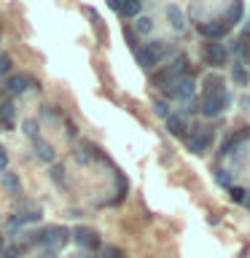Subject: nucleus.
Returning <instances> with one entry per match:
<instances>
[{"instance_id": "nucleus-23", "label": "nucleus", "mask_w": 250, "mask_h": 258, "mask_svg": "<svg viewBox=\"0 0 250 258\" xmlns=\"http://www.w3.org/2000/svg\"><path fill=\"white\" fill-rule=\"evenodd\" d=\"M24 132H27L32 140H38V124L35 121H24Z\"/></svg>"}, {"instance_id": "nucleus-16", "label": "nucleus", "mask_w": 250, "mask_h": 258, "mask_svg": "<svg viewBox=\"0 0 250 258\" xmlns=\"http://www.w3.org/2000/svg\"><path fill=\"white\" fill-rule=\"evenodd\" d=\"M0 124H6L8 129L14 126V105H11V102H3V105H0Z\"/></svg>"}, {"instance_id": "nucleus-8", "label": "nucleus", "mask_w": 250, "mask_h": 258, "mask_svg": "<svg viewBox=\"0 0 250 258\" xmlns=\"http://www.w3.org/2000/svg\"><path fill=\"white\" fill-rule=\"evenodd\" d=\"M73 239H76V245L86 247V250L100 247V234H97L94 229H86V226H78V229H73Z\"/></svg>"}, {"instance_id": "nucleus-3", "label": "nucleus", "mask_w": 250, "mask_h": 258, "mask_svg": "<svg viewBox=\"0 0 250 258\" xmlns=\"http://www.w3.org/2000/svg\"><path fill=\"white\" fill-rule=\"evenodd\" d=\"M68 229L65 226H51V229H46L43 234H32V242H43V245H48L56 253V247H62L65 242H68Z\"/></svg>"}, {"instance_id": "nucleus-7", "label": "nucleus", "mask_w": 250, "mask_h": 258, "mask_svg": "<svg viewBox=\"0 0 250 258\" xmlns=\"http://www.w3.org/2000/svg\"><path fill=\"white\" fill-rule=\"evenodd\" d=\"M210 143H213V129L210 126H197V132L189 137V148L194 153H205Z\"/></svg>"}, {"instance_id": "nucleus-5", "label": "nucleus", "mask_w": 250, "mask_h": 258, "mask_svg": "<svg viewBox=\"0 0 250 258\" xmlns=\"http://www.w3.org/2000/svg\"><path fill=\"white\" fill-rule=\"evenodd\" d=\"M202 56H205V62L213 64V68L226 64V48L218 43V40H207V43L202 46Z\"/></svg>"}, {"instance_id": "nucleus-14", "label": "nucleus", "mask_w": 250, "mask_h": 258, "mask_svg": "<svg viewBox=\"0 0 250 258\" xmlns=\"http://www.w3.org/2000/svg\"><path fill=\"white\" fill-rule=\"evenodd\" d=\"M167 16H169V24H172L175 30H183L185 27V16H183V11L177 6H169L167 8Z\"/></svg>"}, {"instance_id": "nucleus-12", "label": "nucleus", "mask_w": 250, "mask_h": 258, "mask_svg": "<svg viewBox=\"0 0 250 258\" xmlns=\"http://www.w3.org/2000/svg\"><path fill=\"white\" fill-rule=\"evenodd\" d=\"M226 89H223V78L221 76H207L205 78V97H218Z\"/></svg>"}, {"instance_id": "nucleus-22", "label": "nucleus", "mask_w": 250, "mask_h": 258, "mask_svg": "<svg viewBox=\"0 0 250 258\" xmlns=\"http://www.w3.org/2000/svg\"><path fill=\"white\" fill-rule=\"evenodd\" d=\"M8 70H11V56L0 54V76H8Z\"/></svg>"}, {"instance_id": "nucleus-20", "label": "nucleus", "mask_w": 250, "mask_h": 258, "mask_svg": "<svg viewBox=\"0 0 250 258\" xmlns=\"http://www.w3.org/2000/svg\"><path fill=\"white\" fill-rule=\"evenodd\" d=\"M151 30H153V19H148V16H140V19H137V32L148 35Z\"/></svg>"}, {"instance_id": "nucleus-17", "label": "nucleus", "mask_w": 250, "mask_h": 258, "mask_svg": "<svg viewBox=\"0 0 250 258\" xmlns=\"http://www.w3.org/2000/svg\"><path fill=\"white\" fill-rule=\"evenodd\" d=\"M35 148H38V156H40V159H46V161L54 159V148H51V145H46L43 140H40V137L35 140Z\"/></svg>"}, {"instance_id": "nucleus-25", "label": "nucleus", "mask_w": 250, "mask_h": 258, "mask_svg": "<svg viewBox=\"0 0 250 258\" xmlns=\"http://www.w3.org/2000/svg\"><path fill=\"white\" fill-rule=\"evenodd\" d=\"M6 185H11V191H14V194H19V180H16L11 172L6 175Z\"/></svg>"}, {"instance_id": "nucleus-29", "label": "nucleus", "mask_w": 250, "mask_h": 258, "mask_svg": "<svg viewBox=\"0 0 250 258\" xmlns=\"http://www.w3.org/2000/svg\"><path fill=\"white\" fill-rule=\"evenodd\" d=\"M0 250H3V237H0Z\"/></svg>"}, {"instance_id": "nucleus-27", "label": "nucleus", "mask_w": 250, "mask_h": 258, "mask_svg": "<svg viewBox=\"0 0 250 258\" xmlns=\"http://www.w3.org/2000/svg\"><path fill=\"white\" fill-rule=\"evenodd\" d=\"M156 113H159L161 118H167V116H169V110H167V105H164V102H156Z\"/></svg>"}, {"instance_id": "nucleus-2", "label": "nucleus", "mask_w": 250, "mask_h": 258, "mask_svg": "<svg viewBox=\"0 0 250 258\" xmlns=\"http://www.w3.org/2000/svg\"><path fill=\"white\" fill-rule=\"evenodd\" d=\"M185 70H189V59H185V56H177L167 70H161L159 76H153V84H156V86H167V84H172V81L183 78Z\"/></svg>"}, {"instance_id": "nucleus-15", "label": "nucleus", "mask_w": 250, "mask_h": 258, "mask_svg": "<svg viewBox=\"0 0 250 258\" xmlns=\"http://www.w3.org/2000/svg\"><path fill=\"white\" fill-rule=\"evenodd\" d=\"M239 19H242V0H234L231 3V8H229V14H226V27L229 24H239Z\"/></svg>"}, {"instance_id": "nucleus-30", "label": "nucleus", "mask_w": 250, "mask_h": 258, "mask_svg": "<svg viewBox=\"0 0 250 258\" xmlns=\"http://www.w3.org/2000/svg\"><path fill=\"white\" fill-rule=\"evenodd\" d=\"M245 202H247V207H250V197H245Z\"/></svg>"}, {"instance_id": "nucleus-10", "label": "nucleus", "mask_w": 250, "mask_h": 258, "mask_svg": "<svg viewBox=\"0 0 250 258\" xmlns=\"http://www.w3.org/2000/svg\"><path fill=\"white\" fill-rule=\"evenodd\" d=\"M226 30H229V27H226L223 22H202V24H199V32H202L207 40H218L221 35H226Z\"/></svg>"}, {"instance_id": "nucleus-13", "label": "nucleus", "mask_w": 250, "mask_h": 258, "mask_svg": "<svg viewBox=\"0 0 250 258\" xmlns=\"http://www.w3.org/2000/svg\"><path fill=\"white\" fill-rule=\"evenodd\" d=\"M167 129H169V135L183 137L185 135V121L180 116H172V113H169V116H167Z\"/></svg>"}, {"instance_id": "nucleus-19", "label": "nucleus", "mask_w": 250, "mask_h": 258, "mask_svg": "<svg viewBox=\"0 0 250 258\" xmlns=\"http://www.w3.org/2000/svg\"><path fill=\"white\" fill-rule=\"evenodd\" d=\"M229 197H231V202L242 205V202H245V197H247V191L242 188V185H231V188H229Z\"/></svg>"}, {"instance_id": "nucleus-6", "label": "nucleus", "mask_w": 250, "mask_h": 258, "mask_svg": "<svg viewBox=\"0 0 250 258\" xmlns=\"http://www.w3.org/2000/svg\"><path fill=\"white\" fill-rule=\"evenodd\" d=\"M229 102H231V97H229V92H223V94H218V97H205V102H202V113L205 116H218V113H223L226 108H229Z\"/></svg>"}, {"instance_id": "nucleus-18", "label": "nucleus", "mask_w": 250, "mask_h": 258, "mask_svg": "<svg viewBox=\"0 0 250 258\" xmlns=\"http://www.w3.org/2000/svg\"><path fill=\"white\" fill-rule=\"evenodd\" d=\"M231 76H234V81H237L239 86H247V70L242 68V64H234V70H231Z\"/></svg>"}, {"instance_id": "nucleus-28", "label": "nucleus", "mask_w": 250, "mask_h": 258, "mask_svg": "<svg viewBox=\"0 0 250 258\" xmlns=\"http://www.w3.org/2000/svg\"><path fill=\"white\" fill-rule=\"evenodd\" d=\"M0 169H8V156H6L3 148H0Z\"/></svg>"}, {"instance_id": "nucleus-1", "label": "nucleus", "mask_w": 250, "mask_h": 258, "mask_svg": "<svg viewBox=\"0 0 250 258\" xmlns=\"http://www.w3.org/2000/svg\"><path fill=\"white\" fill-rule=\"evenodd\" d=\"M164 54H167V46L161 40H153V43H145L143 48H137V62H140V68L151 70V68H156Z\"/></svg>"}, {"instance_id": "nucleus-31", "label": "nucleus", "mask_w": 250, "mask_h": 258, "mask_svg": "<svg viewBox=\"0 0 250 258\" xmlns=\"http://www.w3.org/2000/svg\"><path fill=\"white\" fill-rule=\"evenodd\" d=\"M92 258H94V255H92Z\"/></svg>"}, {"instance_id": "nucleus-24", "label": "nucleus", "mask_w": 250, "mask_h": 258, "mask_svg": "<svg viewBox=\"0 0 250 258\" xmlns=\"http://www.w3.org/2000/svg\"><path fill=\"white\" fill-rule=\"evenodd\" d=\"M51 175H54V180L59 183V185H65V169H62L59 164H56V167L51 169Z\"/></svg>"}, {"instance_id": "nucleus-26", "label": "nucleus", "mask_w": 250, "mask_h": 258, "mask_svg": "<svg viewBox=\"0 0 250 258\" xmlns=\"http://www.w3.org/2000/svg\"><path fill=\"white\" fill-rule=\"evenodd\" d=\"M105 258H124V253L118 247H105Z\"/></svg>"}, {"instance_id": "nucleus-9", "label": "nucleus", "mask_w": 250, "mask_h": 258, "mask_svg": "<svg viewBox=\"0 0 250 258\" xmlns=\"http://www.w3.org/2000/svg\"><path fill=\"white\" fill-rule=\"evenodd\" d=\"M30 84H35V78H32V76H27V73H16V76L8 78V86H6V89H8L11 94H22Z\"/></svg>"}, {"instance_id": "nucleus-4", "label": "nucleus", "mask_w": 250, "mask_h": 258, "mask_svg": "<svg viewBox=\"0 0 250 258\" xmlns=\"http://www.w3.org/2000/svg\"><path fill=\"white\" fill-rule=\"evenodd\" d=\"M194 89H197V84H194V76H183L172 81V84L164 86V94L167 97H175V100H189V97L194 94Z\"/></svg>"}, {"instance_id": "nucleus-21", "label": "nucleus", "mask_w": 250, "mask_h": 258, "mask_svg": "<svg viewBox=\"0 0 250 258\" xmlns=\"http://www.w3.org/2000/svg\"><path fill=\"white\" fill-rule=\"evenodd\" d=\"M215 180L221 185H231V175L226 172V169H215Z\"/></svg>"}, {"instance_id": "nucleus-11", "label": "nucleus", "mask_w": 250, "mask_h": 258, "mask_svg": "<svg viewBox=\"0 0 250 258\" xmlns=\"http://www.w3.org/2000/svg\"><path fill=\"white\" fill-rule=\"evenodd\" d=\"M110 8L124 16H137L140 14V0H110Z\"/></svg>"}]
</instances>
